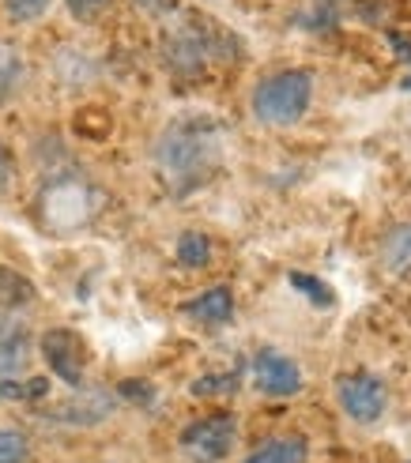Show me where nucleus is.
Listing matches in <instances>:
<instances>
[{
  "label": "nucleus",
  "mask_w": 411,
  "mask_h": 463,
  "mask_svg": "<svg viewBox=\"0 0 411 463\" xmlns=\"http://www.w3.org/2000/svg\"><path fill=\"white\" fill-rule=\"evenodd\" d=\"M113 411H118V396L110 388H76V396L42 411V419L68 430H91V426H102Z\"/></svg>",
  "instance_id": "nucleus-5"
},
{
  "label": "nucleus",
  "mask_w": 411,
  "mask_h": 463,
  "mask_svg": "<svg viewBox=\"0 0 411 463\" xmlns=\"http://www.w3.org/2000/svg\"><path fill=\"white\" fill-rule=\"evenodd\" d=\"M215 53V42L204 34L200 23H186V27H177L167 42V61L177 76H196L204 64L212 61Z\"/></svg>",
  "instance_id": "nucleus-10"
},
{
  "label": "nucleus",
  "mask_w": 411,
  "mask_h": 463,
  "mask_svg": "<svg viewBox=\"0 0 411 463\" xmlns=\"http://www.w3.org/2000/svg\"><path fill=\"white\" fill-rule=\"evenodd\" d=\"M407 463H411V459H407Z\"/></svg>",
  "instance_id": "nucleus-27"
},
{
  "label": "nucleus",
  "mask_w": 411,
  "mask_h": 463,
  "mask_svg": "<svg viewBox=\"0 0 411 463\" xmlns=\"http://www.w3.org/2000/svg\"><path fill=\"white\" fill-rule=\"evenodd\" d=\"M31 459V437L15 426H0V463H27Z\"/></svg>",
  "instance_id": "nucleus-19"
},
{
  "label": "nucleus",
  "mask_w": 411,
  "mask_h": 463,
  "mask_svg": "<svg viewBox=\"0 0 411 463\" xmlns=\"http://www.w3.org/2000/svg\"><path fill=\"white\" fill-rule=\"evenodd\" d=\"M181 313L196 324L219 328V324H231V317H234V294H231V287H212V290L189 298V302L181 306Z\"/></svg>",
  "instance_id": "nucleus-11"
},
{
  "label": "nucleus",
  "mask_w": 411,
  "mask_h": 463,
  "mask_svg": "<svg viewBox=\"0 0 411 463\" xmlns=\"http://www.w3.org/2000/svg\"><path fill=\"white\" fill-rule=\"evenodd\" d=\"M253 384L268 400H291L302 392V369L276 346H261L253 354Z\"/></svg>",
  "instance_id": "nucleus-6"
},
{
  "label": "nucleus",
  "mask_w": 411,
  "mask_h": 463,
  "mask_svg": "<svg viewBox=\"0 0 411 463\" xmlns=\"http://www.w3.org/2000/svg\"><path fill=\"white\" fill-rule=\"evenodd\" d=\"M400 90H411V72H407V76L400 80Z\"/></svg>",
  "instance_id": "nucleus-26"
},
{
  "label": "nucleus",
  "mask_w": 411,
  "mask_h": 463,
  "mask_svg": "<svg viewBox=\"0 0 411 463\" xmlns=\"http://www.w3.org/2000/svg\"><path fill=\"white\" fill-rule=\"evenodd\" d=\"M31 358H34V335L19 317H0V384L31 377Z\"/></svg>",
  "instance_id": "nucleus-9"
},
{
  "label": "nucleus",
  "mask_w": 411,
  "mask_h": 463,
  "mask_svg": "<svg viewBox=\"0 0 411 463\" xmlns=\"http://www.w3.org/2000/svg\"><path fill=\"white\" fill-rule=\"evenodd\" d=\"M389 45L400 61H411V34H389Z\"/></svg>",
  "instance_id": "nucleus-25"
},
{
  "label": "nucleus",
  "mask_w": 411,
  "mask_h": 463,
  "mask_svg": "<svg viewBox=\"0 0 411 463\" xmlns=\"http://www.w3.org/2000/svg\"><path fill=\"white\" fill-rule=\"evenodd\" d=\"M34 302V283L15 268H0V309L15 313Z\"/></svg>",
  "instance_id": "nucleus-13"
},
{
  "label": "nucleus",
  "mask_w": 411,
  "mask_h": 463,
  "mask_svg": "<svg viewBox=\"0 0 411 463\" xmlns=\"http://www.w3.org/2000/svg\"><path fill=\"white\" fill-rule=\"evenodd\" d=\"M245 463H310V437H302V433L272 437V441L249 452Z\"/></svg>",
  "instance_id": "nucleus-12"
},
{
  "label": "nucleus",
  "mask_w": 411,
  "mask_h": 463,
  "mask_svg": "<svg viewBox=\"0 0 411 463\" xmlns=\"http://www.w3.org/2000/svg\"><path fill=\"white\" fill-rule=\"evenodd\" d=\"M313 102V76L306 68H283V72H272L253 87V99L249 109L264 128H291L299 125Z\"/></svg>",
  "instance_id": "nucleus-2"
},
{
  "label": "nucleus",
  "mask_w": 411,
  "mask_h": 463,
  "mask_svg": "<svg viewBox=\"0 0 411 463\" xmlns=\"http://www.w3.org/2000/svg\"><path fill=\"white\" fill-rule=\"evenodd\" d=\"M189 392L193 396H200V400H219V396H234L238 392V373H208V377H200V381H193L189 384Z\"/></svg>",
  "instance_id": "nucleus-20"
},
{
  "label": "nucleus",
  "mask_w": 411,
  "mask_h": 463,
  "mask_svg": "<svg viewBox=\"0 0 411 463\" xmlns=\"http://www.w3.org/2000/svg\"><path fill=\"white\" fill-rule=\"evenodd\" d=\"M336 403L355 426H378L389 411V384L370 369H358L336 384Z\"/></svg>",
  "instance_id": "nucleus-4"
},
{
  "label": "nucleus",
  "mask_w": 411,
  "mask_h": 463,
  "mask_svg": "<svg viewBox=\"0 0 411 463\" xmlns=\"http://www.w3.org/2000/svg\"><path fill=\"white\" fill-rule=\"evenodd\" d=\"M68 5V12H72V19H80V23H95L106 8H110V0H64Z\"/></svg>",
  "instance_id": "nucleus-23"
},
{
  "label": "nucleus",
  "mask_w": 411,
  "mask_h": 463,
  "mask_svg": "<svg viewBox=\"0 0 411 463\" xmlns=\"http://www.w3.org/2000/svg\"><path fill=\"white\" fill-rule=\"evenodd\" d=\"M12 177H15V158H12V151L5 144H0V193L12 184Z\"/></svg>",
  "instance_id": "nucleus-24"
},
{
  "label": "nucleus",
  "mask_w": 411,
  "mask_h": 463,
  "mask_svg": "<svg viewBox=\"0 0 411 463\" xmlns=\"http://www.w3.org/2000/svg\"><path fill=\"white\" fill-rule=\"evenodd\" d=\"M38 351L50 365V373H57L68 388H83V369H87V351L83 339L72 328H50L38 339Z\"/></svg>",
  "instance_id": "nucleus-7"
},
{
  "label": "nucleus",
  "mask_w": 411,
  "mask_h": 463,
  "mask_svg": "<svg viewBox=\"0 0 411 463\" xmlns=\"http://www.w3.org/2000/svg\"><path fill=\"white\" fill-rule=\"evenodd\" d=\"M381 264L397 271V275H411V222H400L381 245Z\"/></svg>",
  "instance_id": "nucleus-14"
},
{
  "label": "nucleus",
  "mask_w": 411,
  "mask_h": 463,
  "mask_svg": "<svg viewBox=\"0 0 411 463\" xmlns=\"http://www.w3.org/2000/svg\"><path fill=\"white\" fill-rule=\"evenodd\" d=\"M23 76H27V64H23L15 45L5 42V45H0V106H8L19 95Z\"/></svg>",
  "instance_id": "nucleus-15"
},
{
  "label": "nucleus",
  "mask_w": 411,
  "mask_h": 463,
  "mask_svg": "<svg viewBox=\"0 0 411 463\" xmlns=\"http://www.w3.org/2000/svg\"><path fill=\"white\" fill-rule=\"evenodd\" d=\"M5 8L12 23H34L50 12V0H5Z\"/></svg>",
  "instance_id": "nucleus-21"
},
{
  "label": "nucleus",
  "mask_w": 411,
  "mask_h": 463,
  "mask_svg": "<svg viewBox=\"0 0 411 463\" xmlns=\"http://www.w3.org/2000/svg\"><path fill=\"white\" fill-rule=\"evenodd\" d=\"M50 392V381L45 377H23V381H8L0 384V400H12V403H34V400H45Z\"/></svg>",
  "instance_id": "nucleus-18"
},
{
  "label": "nucleus",
  "mask_w": 411,
  "mask_h": 463,
  "mask_svg": "<svg viewBox=\"0 0 411 463\" xmlns=\"http://www.w3.org/2000/svg\"><path fill=\"white\" fill-rule=\"evenodd\" d=\"M234 441H238V419L231 411L204 414V419L189 422L177 433V449L186 452L189 463H223L234 452Z\"/></svg>",
  "instance_id": "nucleus-3"
},
{
  "label": "nucleus",
  "mask_w": 411,
  "mask_h": 463,
  "mask_svg": "<svg viewBox=\"0 0 411 463\" xmlns=\"http://www.w3.org/2000/svg\"><path fill=\"white\" fill-rule=\"evenodd\" d=\"M174 257L181 268H208L212 264V238L200 230H186L174 245Z\"/></svg>",
  "instance_id": "nucleus-16"
},
{
  "label": "nucleus",
  "mask_w": 411,
  "mask_h": 463,
  "mask_svg": "<svg viewBox=\"0 0 411 463\" xmlns=\"http://www.w3.org/2000/svg\"><path fill=\"white\" fill-rule=\"evenodd\" d=\"M118 400H125V403H140V407H148L151 400H155V388L148 384V381H125L118 392H113Z\"/></svg>",
  "instance_id": "nucleus-22"
},
{
  "label": "nucleus",
  "mask_w": 411,
  "mask_h": 463,
  "mask_svg": "<svg viewBox=\"0 0 411 463\" xmlns=\"http://www.w3.org/2000/svg\"><path fill=\"white\" fill-rule=\"evenodd\" d=\"M155 166L177 193L204 184L223 158V128L212 118H177L155 140Z\"/></svg>",
  "instance_id": "nucleus-1"
},
{
  "label": "nucleus",
  "mask_w": 411,
  "mask_h": 463,
  "mask_svg": "<svg viewBox=\"0 0 411 463\" xmlns=\"http://www.w3.org/2000/svg\"><path fill=\"white\" fill-rule=\"evenodd\" d=\"M287 283L299 290V294H306L313 306H321V309H332L336 306V294H332V287L325 283V279H317V275H306V271H291L287 275Z\"/></svg>",
  "instance_id": "nucleus-17"
},
{
  "label": "nucleus",
  "mask_w": 411,
  "mask_h": 463,
  "mask_svg": "<svg viewBox=\"0 0 411 463\" xmlns=\"http://www.w3.org/2000/svg\"><path fill=\"white\" fill-rule=\"evenodd\" d=\"M91 207H95L91 189L80 177H72V174H61L57 181H50V189H45V196H42V212H45V219H50L53 226H80V222H87Z\"/></svg>",
  "instance_id": "nucleus-8"
}]
</instances>
